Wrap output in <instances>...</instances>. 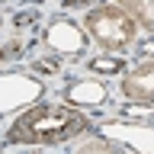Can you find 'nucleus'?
<instances>
[{
	"label": "nucleus",
	"instance_id": "1",
	"mask_svg": "<svg viewBox=\"0 0 154 154\" xmlns=\"http://www.w3.org/2000/svg\"><path fill=\"white\" fill-rule=\"evenodd\" d=\"M90 132V119L84 109L67 103H35L23 109L7 128V144H64L71 138Z\"/></svg>",
	"mask_w": 154,
	"mask_h": 154
},
{
	"label": "nucleus",
	"instance_id": "2",
	"mask_svg": "<svg viewBox=\"0 0 154 154\" xmlns=\"http://www.w3.org/2000/svg\"><path fill=\"white\" fill-rule=\"evenodd\" d=\"M80 26L109 55H125L138 42V23L119 3H96L93 10H87V16H84Z\"/></svg>",
	"mask_w": 154,
	"mask_h": 154
},
{
	"label": "nucleus",
	"instance_id": "3",
	"mask_svg": "<svg viewBox=\"0 0 154 154\" xmlns=\"http://www.w3.org/2000/svg\"><path fill=\"white\" fill-rule=\"evenodd\" d=\"M42 93L45 84L38 77H29L23 71H0V116H10L26 103L42 100Z\"/></svg>",
	"mask_w": 154,
	"mask_h": 154
},
{
	"label": "nucleus",
	"instance_id": "4",
	"mask_svg": "<svg viewBox=\"0 0 154 154\" xmlns=\"http://www.w3.org/2000/svg\"><path fill=\"white\" fill-rule=\"evenodd\" d=\"M45 42H48V48H51L58 58H80L87 51L90 35H87L84 26H77V19L51 16V23H48V29H45Z\"/></svg>",
	"mask_w": 154,
	"mask_h": 154
},
{
	"label": "nucleus",
	"instance_id": "5",
	"mask_svg": "<svg viewBox=\"0 0 154 154\" xmlns=\"http://www.w3.org/2000/svg\"><path fill=\"white\" fill-rule=\"evenodd\" d=\"M103 128L106 138H112V141H119L122 148H128V151L135 154H154V128L151 125H144V122H106L100 125Z\"/></svg>",
	"mask_w": 154,
	"mask_h": 154
},
{
	"label": "nucleus",
	"instance_id": "6",
	"mask_svg": "<svg viewBox=\"0 0 154 154\" xmlns=\"http://www.w3.org/2000/svg\"><path fill=\"white\" fill-rule=\"evenodd\" d=\"M119 90L128 103L154 106V61H138L135 67H128L119 80Z\"/></svg>",
	"mask_w": 154,
	"mask_h": 154
},
{
	"label": "nucleus",
	"instance_id": "7",
	"mask_svg": "<svg viewBox=\"0 0 154 154\" xmlns=\"http://www.w3.org/2000/svg\"><path fill=\"white\" fill-rule=\"evenodd\" d=\"M106 100H109V90H106V84L96 80V77L77 80V84H71L64 90V103L74 106V109H96V106H103Z\"/></svg>",
	"mask_w": 154,
	"mask_h": 154
},
{
	"label": "nucleus",
	"instance_id": "8",
	"mask_svg": "<svg viewBox=\"0 0 154 154\" xmlns=\"http://www.w3.org/2000/svg\"><path fill=\"white\" fill-rule=\"evenodd\" d=\"M109 3H119V7L138 23V29L154 32V0H109Z\"/></svg>",
	"mask_w": 154,
	"mask_h": 154
},
{
	"label": "nucleus",
	"instance_id": "9",
	"mask_svg": "<svg viewBox=\"0 0 154 154\" xmlns=\"http://www.w3.org/2000/svg\"><path fill=\"white\" fill-rule=\"evenodd\" d=\"M74 154H128V148H122L119 141L106 138V135H96V138H87L84 144H77Z\"/></svg>",
	"mask_w": 154,
	"mask_h": 154
},
{
	"label": "nucleus",
	"instance_id": "10",
	"mask_svg": "<svg viewBox=\"0 0 154 154\" xmlns=\"http://www.w3.org/2000/svg\"><path fill=\"white\" fill-rule=\"evenodd\" d=\"M87 67H90L93 74H103V77H109V74H125V58H122V55H100V58H90Z\"/></svg>",
	"mask_w": 154,
	"mask_h": 154
},
{
	"label": "nucleus",
	"instance_id": "11",
	"mask_svg": "<svg viewBox=\"0 0 154 154\" xmlns=\"http://www.w3.org/2000/svg\"><path fill=\"white\" fill-rule=\"evenodd\" d=\"M128 55H135L138 61H154V32L141 42H135V51H128Z\"/></svg>",
	"mask_w": 154,
	"mask_h": 154
},
{
	"label": "nucleus",
	"instance_id": "12",
	"mask_svg": "<svg viewBox=\"0 0 154 154\" xmlns=\"http://www.w3.org/2000/svg\"><path fill=\"white\" fill-rule=\"evenodd\" d=\"M32 67H35L38 74H58V71H61V58H58V55L38 58V61H32Z\"/></svg>",
	"mask_w": 154,
	"mask_h": 154
},
{
	"label": "nucleus",
	"instance_id": "13",
	"mask_svg": "<svg viewBox=\"0 0 154 154\" xmlns=\"http://www.w3.org/2000/svg\"><path fill=\"white\" fill-rule=\"evenodd\" d=\"M13 23H16L19 29H32L38 23V13L35 10H29V13H16V19H13Z\"/></svg>",
	"mask_w": 154,
	"mask_h": 154
},
{
	"label": "nucleus",
	"instance_id": "14",
	"mask_svg": "<svg viewBox=\"0 0 154 154\" xmlns=\"http://www.w3.org/2000/svg\"><path fill=\"white\" fill-rule=\"evenodd\" d=\"M93 0H64V10H93Z\"/></svg>",
	"mask_w": 154,
	"mask_h": 154
},
{
	"label": "nucleus",
	"instance_id": "15",
	"mask_svg": "<svg viewBox=\"0 0 154 154\" xmlns=\"http://www.w3.org/2000/svg\"><path fill=\"white\" fill-rule=\"evenodd\" d=\"M0 26H3V19H0Z\"/></svg>",
	"mask_w": 154,
	"mask_h": 154
}]
</instances>
